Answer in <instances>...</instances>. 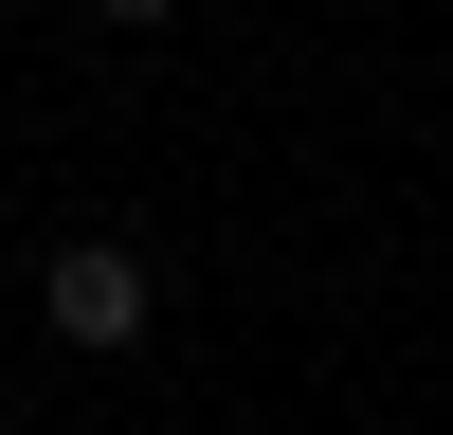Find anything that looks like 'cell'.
<instances>
[{"label":"cell","instance_id":"1","mask_svg":"<svg viewBox=\"0 0 453 435\" xmlns=\"http://www.w3.org/2000/svg\"><path fill=\"white\" fill-rule=\"evenodd\" d=\"M36 326H55L73 362L145 345V326H164V272H145V236H55V272H36Z\"/></svg>","mask_w":453,"mask_h":435},{"label":"cell","instance_id":"2","mask_svg":"<svg viewBox=\"0 0 453 435\" xmlns=\"http://www.w3.org/2000/svg\"><path fill=\"white\" fill-rule=\"evenodd\" d=\"M109 19H127V36H145V19H181V0H109Z\"/></svg>","mask_w":453,"mask_h":435},{"label":"cell","instance_id":"3","mask_svg":"<svg viewBox=\"0 0 453 435\" xmlns=\"http://www.w3.org/2000/svg\"><path fill=\"white\" fill-rule=\"evenodd\" d=\"M0 435H19V417H0Z\"/></svg>","mask_w":453,"mask_h":435}]
</instances>
